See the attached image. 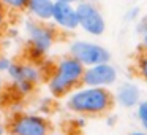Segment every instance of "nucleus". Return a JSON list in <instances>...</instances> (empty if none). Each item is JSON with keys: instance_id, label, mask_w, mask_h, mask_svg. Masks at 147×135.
<instances>
[{"instance_id": "obj_1", "label": "nucleus", "mask_w": 147, "mask_h": 135, "mask_svg": "<svg viewBox=\"0 0 147 135\" xmlns=\"http://www.w3.org/2000/svg\"><path fill=\"white\" fill-rule=\"evenodd\" d=\"M114 94L109 87L84 86L73 89L67 95L65 105L74 115L81 116H101L111 111L114 106Z\"/></svg>"}, {"instance_id": "obj_2", "label": "nucleus", "mask_w": 147, "mask_h": 135, "mask_svg": "<svg viewBox=\"0 0 147 135\" xmlns=\"http://www.w3.org/2000/svg\"><path fill=\"white\" fill-rule=\"evenodd\" d=\"M84 67L76 57L71 54L60 57L51 68L48 76V91L54 99H63L73 89L82 84Z\"/></svg>"}, {"instance_id": "obj_3", "label": "nucleus", "mask_w": 147, "mask_h": 135, "mask_svg": "<svg viewBox=\"0 0 147 135\" xmlns=\"http://www.w3.org/2000/svg\"><path fill=\"white\" fill-rule=\"evenodd\" d=\"M24 30H26L27 43H29L30 62H41L55 43V38H57L55 26L30 18L24 22Z\"/></svg>"}, {"instance_id": "obj_4", "label": "nucleus", "mask_w": 147, "mask_h": 135, "mask_svg": "<svg viewBox=\"0 0 147 135\" xmlns=\"http://www.w3.org/2000/svg\"><path fill=\"white\" fill-rule=\"evenodd\" d=\"M8 135H49L52 132L51 122L41 113L21 111L13 115L7 125Z\"/></svg>"}, {"instance_id": "obj_5", "label": "nucleus", "mask_w": 147, "mask_h": 135, "mask_svg": "<svg viewBox=\"0 0 147 135\" xmlns=\"http://www.w3.org/2000/svg\"><path fill=\"white\" fill-rule=\"evenodd\" d=\"M76 13H78V22L79 29L84 30L87 35L100 37L106 30V21L101 10L95 5V2L90 0H81L76 3Z\"/></svg>"}, {"instance_id": "obj_6", "label": "nucleus", "mask_w": 147, "mask_h": 135, "mask_svg": "<svg viewBox=\"0 0 147 135\" xmlns=\"http://www.w3.org/2000/svg\"><path fill=\"white\" fill-rule=\"evenodd\" d=\"M70 54L76 57L84 67L111 62V52L103 45L89 40H74L70 45Z\"/></svg>"}, {"instance_id": "obj_7", "label": "nucleus", "mask_w": 147, "mask_h": 135, "mask_svg": "<svg viewBox=\"0 0 147 135\" xmlns=\"http://www.w3.org/2000/svg\"><path fill=\"white\" fill-rule=\"evenodd\" d=\"M117 81V68L111 62L90 65L86 67L82 75L84 86H95V87H109Z\"/></svg>"}, {"instance_id": "obj_8", "label": "nucleus", "mask_w": 147, "mask_h": 135, "mask_svg": "<svg viewBox=\"0 0 147 135\" xmlns=\"http://www.w3.org/2000/svg\"><path fill=\"white\" fill-rule=\"evenodd\" d=\"M7 75L13 84L26 81L36 87V84L43 81V70L35 62H13L7 70Z\"/></svg>"}, {"instance_id": "obj_9", "label": "nucleus", "mask_w": 147, "mask_h": 135, "mask_svg": "<svg viewBox=\"0 0 147 135\" xmlns=\"http://www.w3.org/2000/svg\"><path fill=\"white\" fill-rule=\"evenodd\" d=\"M51 22L63 32H74L76 29H79L76 5L65 3V2H55L54 8H52Z\"/></svg>"}, {"instance_id": "obj_10", "label": "nucleus", "mask_w": 147, "mask_h": 135, "mask_svg": "<svg viewBox=\"0 0 147 135\" xmlns=\"http://www.w3.org/2000/svg\"><path fill=\"white\" fill-rule=\"evenodd\" d=\"M114 102L123 108H134L141 102V91L133 83H123L114 94Z\"/></svg>"}, {"instance_id": "obj_11", "label": "nucleus", "mask_w": 147, "mask_h": 135, "mask_svg": "<svg viewBox=\"0 0 147 135\" xmlns=\"http://www.w3.org/2000/svg\"><path fill=\"white\" fill-rule=\"evenodd\" d=\"M54 0H29L27 2L26 11L32 19L49 22L52 16V8H54Z\"/></svg>"}, {"instance_id": "obj_12", "label": "nucleus", "mask_w": 147, "mask_h": 135, "mask_svg": "<svg viewBox=\"0 0 147 135\" xmlns=\"http://www.w3.org/2000/svg\"><path fill=\"white\" fill-rule=\"evenodd\" d=\"M136 116L142 130L147 132V100H141L136 105Z\"/></svg>"}, {"instance_id": "obj_13", "label": "nucleus", "mask_w": 147, "mask_h": 135, "mask_svg": "<svg viewBox=\"0 0 147 135\" xmlns=\"http://www.w3.org/2000/svg\"><path fill=\"white\" fill-rule=\"evenodd\" d=\"M27 2L29 0H0V3L3 5L7 10L10 11H26V7H27Z\"/></svg>"}, {"instance_id": "obj_14", "label": "nucleus", "mask_w": 147, "mask_h": 135, "mask_svg": "<svg viewBox=\"0 0 147 135\" xmlns=\"http://www.w3.org/2000/svg\"><path fill=\"white\" fill-rule=\"evenodd\" d=\"M138 73L144 81H147V51L138 59Z\"/></svg>"}, {"instance_id": "obj_15", "label": "nucleus", "mask_w": 147, "mask_h": 135, "mask_svg": "<svg viewBox=\"0 0 147 135\" xmlns=\"http://www.w3.org/2000/svg\"><path fill=\"white\" fill-rule=\"evenodd\" d=\"M138 32L141 35V42H142V48L147 51V18L139 21L138 24Z\"/></svg>"}, {"instance_id": "obj_16", "label": "nucleus", "mask_w": 147, "mask_h": 135, "mask_svg": "<svg viewBox=\"0 0 147 135\" xmlns=\"http://www.w3.org/2000/svg\"><path fill=\"white\" fill-rule=\"evenodd\" d=\"M11 64H13V61H11L10 57H7V56H0V72H5V73H7V70L10 68Z\"/></svg>"}, {"instance_id": "obj_17", "label": "nucleus", "mask_w": 147, "mask_h": 135, "mask_svg": "<svg viewBox=\"0 0 147 135\" xmlns=\"http://www.w3.org/2000/svg\"><path fill=\"white\" fill-rule=\"evenodd\" d=\"M5 24H7V8L0 3V30L5 29Z\"/></svg>"}, {"instance_id": "obj_18", "label": "nucleus", "mask_w": 147, "mask_h": 135, "mask_svg": "<svg viewBox=\"0 0 147 135\" xmlns=\"http://www.w3.org/2000/svg\"><path fill=\"white\" fill-rule=\"evenodd\" d=\"M138 13H139V10H138V8H131V10H130V13H128V21H133L134 19V18H136L138 16Z\"/></svg>"}, {"instance_id": "obj_19", "label": "nucleus", "mask_w": 147, "mask_h": 135, "mask_svg": "<svg viewBox=\"0 0 147 135\" xmlns=\"http://www.w3.org/2000/svg\"><path fill=\"white\" fill-rule=\"evenodd\" d=\"M127 135H147L146 130H133V132H128Z\"/></svg>"}, {"instance_id": "obj_20", "label": "nucleus", "mask_w": 147, "mask_h": 135, "mask_svg": "<svg viewBox=\"0 0 147 135\" xmlns=\"http://www.w3.org/2000/svg\"><path fill=\"white\" fill-rule=\"evenodd\" d=\"M54 2H65V3H73V5H76L78 2H81V0H54Z\"/></svg>"}, {"instance_id": "obj_21", "label": "nucleus", "mask_w": 147, "mask_h": 135, "mask_svg": "<svg viewBox=\"0 0 147 135\" xmlns=\"http://www.w3.org/2000/svg\"><path fill=\"white\" fill-rule=\"evenodd\" d=\"M5 134H8V130H7V125L0 124V135H5Z\"/></svg>"}, {"instance_id": "obj_22", "label": "nucleus", "mask_w": 147, "mask_h": 135, "mask_svg": "<svg viewBox=\"0 0 147 135\" xmlns=\"http://www.w3.org/2000/svg\"><path fill=\"white\" fill-rule=\"evenodd\" d=\"M2 91H3V81H2V78H0V94H2Z\"/></svg>"}, {"instance_id": "obj_23", "label": "nucleus", "mask_w": 147, "mask_h": 135, "mask_svg": "<svg viewBox=\"0 0 147 135\" xmlns=\"http://www.w3.org/2000/svg\"><path fill=\"white\" fill-rule=\"evenodd\" d=\"M49 135H63V134H54V132H51Z\"/></svg>"}, {"instance_id": "obj_24", "label": "nucleus", "mask_w": 147, "mask_h": 135, "mask_svg": "<svg viewBox=\"0 0 147 135\" xmlns=\"http://www.w3.org/2000/svg\"><path fill=\"white\" fill-rule=\"evenodd\" d=\"M90 2H98V0H90Z\"/></svg>"}]
</instances>
